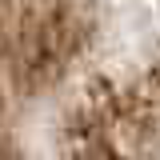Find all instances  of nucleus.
Instances as JSON below:
<instances>
[{
    "instance_id": "f257e3e1",
    "label": "nucleus",
    "mask_w": 160,
    "mask_h": 160,
    "mask_svg": "<svg viewBox=\"0 0 160 160\" xmlns=\"http://www.w3.org/2000/svg\"><path fill=\"white\" fill-rule=\"evenodd\" d=\"M0 160H160V0H0Z\"/></svg>"
}]
</instances>
